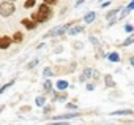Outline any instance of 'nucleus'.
<instances>
[{"instance_id": "1", "label": "nucleus", "mask_w": 134, "mask_h": 125, "mask_svg": "<svg viewBox=\"0 0 134 125\" xmlns=\"http://www.w3.org/2000/svg\"><path fill=\"white\" fill-rule=\"evenodd\" d=\"M51 16H52L51 7H49L47 3H43V5H40L38 13H33V14H32V19H33L35 22H46V21L51 19Z\"/></svg>"}, {"instance_id": "2", "label": "nucleus", "mask_w": 134, "mask_h": 125, "mask_svg": "<svg viewBox=\"0 0 134 125\" xmlns=\"http://www.w3.org/2000/svg\"><path fill=\"white\" fill-rule=\"evenodd\" d=\"M14 13V5L11 2H2L0 3V14L2 16H11Z\"/></svg>"}, {"instance_id": "3", "label": "nucleus", "mask_w": 134, "mask_h": 125, "mask_svg": "<svg viewBox=\"0 0 134 125\" xmlns=\"http://www.w3.org/2000/svg\"><path fill=\"white\" fill-rule=\"evenodd\" d=\"M71 24H65V25H62V27H57V29H52L49 33H46V37H54V35H62V33H65L66 30H68V27H70Z\"/></svg>"}, {"instance_id": "4", "label": "nucleus", "mask_w": 134, "mask_h": 125, "mask_svg": "<svg viewBox=\"0 0 134 125\" xmlns=\"http://www.w3.org/2000/svg\"><path fill=\"white\" fill-rule=\"evenodd\" d=\"M11 43H13V40L10 37H0V49H7Z\"/></svg>"}, {"instance_id": "5", "label": "nucleus", "mask_w": 134, "mask_h": 125, "mask_svg": "<svg viewBox=\"0 0 134 125\" xmlns=\"http://www.w3.org/2000/svg\"><path fill=\"white\" fill-rule=\"evenodd\" d=\"M22 25H25L29 30H32V29L36 27V22L35 21H30V19H22Z\"/></svg>"}, {"instance_id": "6", "label": "nucleus", "mask_w": 134, "mask_h": 125, "mask_svg": "<svg viewBox=\"0 0 134 125\" xmlns=\"http://www.w3.org/2000/svg\"><path fill=\"white\" fill-rule=\"evenodd\" d=\"M84 30V25H77V27H73V29H70V35H77V33H81Z\"/></svg>"}, {"instance_id": "7", "label": "nucleus", "mask_w": 134, "mask_h": 125, "mask_svg": "<svg viewBox=\"0 0 134 125\" xmlns=\"http://www.w3.org/2000/svg\"><path fill=\"white\" fill-rule=\"evenodd\" d=\"M79 114H63V116H54V120H60V119H70V117H76Z\"/></svg>"}, {"instance_id": "8", "label": "nucleus", "mask_w": 134, "mask_h": 125, "mask_svg": "<svg viewBox=\"0 0 134 125\" xmlns=\"http://www.w3.org/2000/svg\"><path fill=\"white\" fill-rule=\"evenodd\" d=\"M22 38H24V35H22L21 32H16V33H14V37H13L11 40H13L14 43H21V41H22Z\"/></svg>"}, {"instance_id": "9", "label": "nucleus", "mask_w": 134, "mask_h": 125, "mask_svg": "<svg viewBox=\"0 0 134 125\" xmlns=\"http://www.w3.org/2000/svg\"><path fill=\"white\" fill-rule=\"evenodd\" d=\"M92 73H93V70H90V68H88V70H85V71L82 73V76H81V81H87V79L90 78V75H92Z\"/></svg>"}, {"instance_id": "10", "label": "nucleus", "mask_w": 134, "mask_h": 125, "mask_svg": "<svg viewBox=\"0 0 134 125\" xmlns=\"http://www.w3.org/2000/svg\"><path fill=\"white\" fill-rule=\"evenodd\" d=\"M66 87H68V82H66V81H58L57 82V89L58 90H65Z\"/></svg>"}, {"instance_id": "11", "label": "nucleus", "mask_w": 134, "mask_h": 125, "mask_svg": "<svg viewBox=\"0 0 134 125\" xmlns=\"http://www.w3.org/2000/svg\"><path fill=\"white\" fill-rule=\"evenodd\" d=\"M95 18H96V13H88V14L85 16V19H84V21H85V22H92Z\"/></svg>"}, {"instance_id": "12", "label": "nucleus", "mask_w": 134, "mask_h": 125, "mask_svg": "<svg viewBox=\"0 0 134 125\" xmlns=\"http://www.w3.org/2000/svg\"><path fill=\"white\" fill-rule=\"evenodd\" d=\"M109 60H110V62H118V60H120V57H118V54H117V52H112V54H109Z\"/></svg>"}, {"instance_id": "13", "label": "nucleus", "mask_w": 134, "mask_h": 125, "mask_svg": "<svg viewBox=\"0 0 134 125\" xmlns=\"http://www.w3.org/2000/svg\"><path fill=\"white\" fill-rule=\"evenodd\" d=\"M123 114H132V111L126 109V111H115V112H112V116H123Z\"/></svg>"}, {"instance_id": "14", "label": "nucleus", "mask_w": 134, "mask_h": 125, "mask_svg": "<svg viewBox=\"0 0 134 125\" xmlns=\"http://www.w3.org/2000/svg\"><path fill=\"white\" fill-rule=\"evenodd\" d=\"M35 3H36V0H27L24 3V8H32V7H35Z\"/></svg>"}, {"instance_id": "15", "label": "nucleus", "mask_w": 134, "mask_h": 125, "mask_svg": "<svg viewBox=\"0 0 134 125\" xmlns=\"http://www.w3.org/2000/svg\"><path fill=\"white\" fill-rule=\"evenodd\" d=\"M44 103H46V98H44V97H38V98H36V105H38V106H43Z\"/></svg>"}, {"instance_id": "16", "label": "nucleus", "mask_w": 134, "mask_h": 125, "mask_svg": "<svg viewBox=\"0 0 134 125\" xmlns=\"http://www.w3.org/2000/svg\"><path fill=\"white\" fill-rule=\"evenodd\" d=\"M44 90H46V92H51V81H49V79L44 82Z\"/></svg>"}, {"instance_id": "17", "label": "nucleus", "mask_w": 134, "mask_h": 125, "mask_svg": "<svg viewBox=\"0 0 134 125\" xmlns=\"http://www.w3.org/2000/svg\"><path fill=\"white\" fill-rule=\"evenodd\" d=\"M106 84H107V86H115V84H114V81H112V78H110V76H106Z\"/></svg>"}, {"instance_id": "18", "label": "nucleus", "mask_w": 134, "mask_h": 125, "mask_svg": "<svg viewBox=\"0 0 134 125\" xmlns=\"http://www.w3.org/2000/svg\"><path fill=\"white\" fill-rule=\"evenodd\" d=\"M132 40H134V37H129V38H128L123 44H125V46H128V44H131V43H132Z\"/></svg>"}, {"instance_id": "19", "label": "nucleus", "mask_w": 134, "mask_h": 125, "mask_svg": "<svg viewBox=\"0 0 134 125\" xmlns=\"http://www.w3.org/2000/svg\"><path fill=\"white\" fill-rule=\"evenodd\" d=\"M55 98H58V100H65V98H66V93H60V95H55Z\"/></svg>"}, {"instance_id": "20", "label": "nucleus", "mask_w": 134, "mask_h": 125, "mask_svg": "<svg viewBox=\"0 0 134 125\" xmlns=\"http://www.w3.org/2000/svg\"><path fill=\"white\" fill-rule=\"evenodd\" d=\"M44 3H47V5H54V3H57V0H44Z\"/></svg>"}, {"instance_id": "21", "label": "nucleus", "mask_w": 134, "mask_h": 125, "mask_svg": "<svg viewBox=\"0 0 134 125\" xmlns=\"http://www.w3.org/2000/svg\"><path fill=\"white\" fill-rule=\"evenodd\" d=\"M115 13H117V11H110V13H107V14H106V18H107V19H109V18H112V16H114V14H115Z\"/></svg>"}, {"instance_id": "22", "label": "nucleus", "mask_w": 134, "mask_h": 125, "mask_svg": "<svg viewBox=\"0 0 134 125\" xmlns=\"http://www.w3.org/2000/svg\"><path fill=\"white\" fill-rule=\"evenodd\" d=\"M125 30H126V32H132V25H129V24H128V25L125 27Z\"/></svg>"}, {"instance_id": "23", "label": "nucleus", "mask_w": 134, "mask_h": 125, "mask_svg": "<svg viewBox=\"0 0 134 125\" xmlns=\"http://www.w3.org/2000/svg\"><path fill=\"white\" fill-rule=\"evenodd\" d=\"M44 76H51V68H46L44 70Z\"/></svg>"}]
</instances>
